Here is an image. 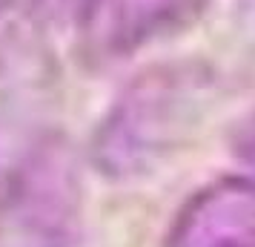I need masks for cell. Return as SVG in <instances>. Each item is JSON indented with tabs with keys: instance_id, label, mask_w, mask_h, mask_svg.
<instances>
[{
	"instance_id": "6da1fadb",
	"label": "cell",
	"mask_w": 255,
	"mask_h": 247,
	"mask_svg": "<svg viewBox=\"0 0 255 247\" xmlns=\"http://www.w3.org/2000/svg\"><path fill=\"white\" fill-rule=\"evenodd\" d=\"M215 104V78L198 60L143 69L121 89L95 127L89 155L109 181L158 173L195 141Z\"/></svg>"
},
{
	"instance_id": "7a4b0ae2",
	"label": "cell",
	"mask_w": 255,
	"mask_h": 247,
	"mask_svg": "<svg viewBox=\"0 0 255 247\" xmlns=\"http://www.w3.org/2000/svg\"><path fill=\"white\" fill-rule=\"evenodd\" d=\"M83 187L69 144L40 138L0 184V247H75Z\"/></svg>"
},
{
	"instance_id": "3957f363",
	"label": "cell",
	"mask_w": 255,
	"mask_h": 247,
	"mask_svg": "<svg viewBox=\"0 0 255 247\" xmlns=\"http://www.w3.org/2000/svg\"><path fill=\"white\" fill-rule=\"evenodd\" d=\"M209 0H83L78 9L81 55L109 66L201 20Z\"/></svg>"
},
{
	"instance_id": "277c9868",
	"label": "cell",
	"mask_w": 255,
	"mask_h": 247,
	"mask_svg": "<svg viewBox=\"0 0 255 247\" xmlns=\"http://www.w3.org/2000/svg\"><path fill=\"white\" fill-rule=\"evenodd\" d=\"M166 247H255V176L201 187L175 213Z\"/></svg>"
},
{
	"instance_id": "5b68a950",
	"label": "cell",
	"mask_w": 255,
	"mask_h": 247,
	"mask_svg": "<svg viewBox=\"0 0 255 247\" xmlns=\"http://www.w3.org/2000/svg\"><path fill=\"white\" fill-rule=\"evenodd\" d=\"M55 81L46 23L26 0H0V101H37Z\"/></svg>"
},
{
	"instance_id": "8992f818",
	"label": "cell",
	"mask_w": 255,
	"mask_h": 247,
	"mask_svg": "<svg viewBox=\"0 0 255 247\" xmlns=\"http://www.w3.org/2000/svg\"><path fill=\"white\" fill-rule=\"evenodd\" d=\"M232 147H235L238 161L247 167V173H250V176H255V112L244 121L241 127H238Z\"/></svg>"
},
{
	"instance_id": "52a82bcc",
	"label": "cell",
	"mask_w": 255,
	"mask_h": 247,
	"mask_svg": "<svg viewBox=\"0 0 255 247\" xmlns=\"http://www.w3.org/2000/svg\"><path fill=\"white\" fill-rule=\"evenodd\" d=\"M83 0H26V6L43 20V23H55V20H63L69 12L81 9Z\"/></svg>"
}]
</instances>
